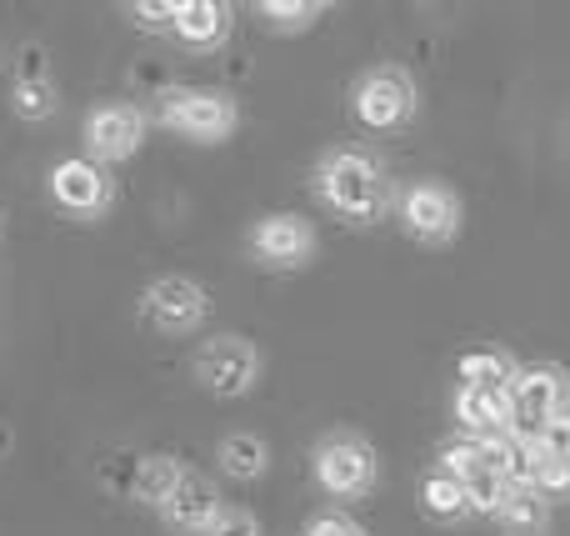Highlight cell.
I'll list each match as a JSON object with an SVG mask.
<instances>
[{
  "instance_id": "1",
  "label": "cell",
  "mask_w": 570,
  "mask_h": 536,
  "mask_svg": "<svg viewBox=\"0 0 570 536\" xmlns=\"http://www.w3.org/2000/svg\"><path fill=\"white\" fill-rule=\"evenodd\" d=\"M321 196L331 201L335 211H345V216L371 221L375 211H381V176H375V166L365 156L335 150L321 166Z\"/></svg>"
},
{
  "instance_id": "2",
  "label": "cell",
  "mask_w": 570,
  "mask_h": 536,
  "mask_svg": "<svg viewBox=\"0 0 570 536\" xmlns=\"http://www.w3.org/2000/svg\"><path fill=\"white\" fill-rule=\"evenodd\" d=\"M511 411H515V437L531 447L541 437V427L566 411V377L556 367H531V371H515L511 381Z\"/></svg>"
},
{
  "instance_id": "3",
  "label": "cell",
  "mask_w": 570,
  "mask_h": 536,
  "mask_svg": "<svg viewBox=\"0 0 570 536\" xmlns=\"http://www.w3.org/2000/svg\"><path fill=\"white\" fill-rule=\"evenodd\" d=\"M160 120L186 130V136L210 140L236 126V106L226 96H216V90H166L160 96Z\"/></svg>"
},
{
  "instance_id": "4",
  "label": "cell",
  "mask_w": 570,
  "mask_h": 536,
  "mask_svg": "<svg viewBox=\"0 0 570 536\" xmlns=\"http://www.w3.org/2000/svg\"><path fill=\"white\" fill-rule=\"evenodd\" d=\"M315 477H321V487L335 491V497H355V491L371 487L375 457L361 437H331L315 451Z\"/></svg>"
},
{
  "instance_id": "5",
  "label": "cell",
  "mask_w": 570,
  "mask_h": 536,
  "mask_svg": "<svg viewBox=\"0 0 570 536\" xmlns=\"http://www.w3.org/2000/svg\"><path fill=\"white\" fill-rule=\"evenodd\" d=\"M411 106H415V90L401 70H371V76L361 80V90H355V116L371 130L401 126V120L411 116Z\"/></svg>"
},
{
  "instance_id": "6",
  "label": "cell",
  "mask_w": 570,
  "mask_h": 536,
  "mask_svg": "<svg viewBox=\"0 0 570 536\" xmlns=\"http://www.w3.org/2000/svg\"><path fill=\"white\" fill-rule=\"evenodd\" d=\"M196 377L206 381L210 391H220V397H240V391L256 381V351L240 337H220L196 357Z\"/></svg>"
},
{
  "instance_id": "7",
  "label": "cell",
  "mask_w": 570,
  "mask_h": 536,
  "mask_svg": "<svg viewBox=\"0 0 570 536\" xmlns=\"http://www.w3.org/2000/svg\"><path fill=\"white\" fill-rule=\"evenodd\" d=\"M146 311H150V321H156L160 331H190L200 316H206V296H200L196 281L166 276V281H156Z\"/></svg>"
},
{
  "instance_id": "8",
  "label": "cell",
  "mask_w": 570,
  "mask_h": 536,
  "mask_svg": "<svg viewBox=\"0 0 570 536\" xmlns=\"http://www.w3.org/2000/svg\"><path fill=\"white\" fill-rule=\"evenodd\" d=\"M401 216H405V226H411V236L445 241L455 231V196L441 186H415V191H405Z\"/></svg>"
},
{
  "instance_id": "9",
  "label": "cell",
  "mask_w": 570,
  "mask_h": 536,
  "mask_svg": "<svg viewBox=\"0 0 570 536\" xmlns=\"http://www.w3.org/2000/svg\"><path fill=\"white\" fill-rule=\"evenodd\" d=\"M166 522L176 532H210L216 527V517H220V501H216V487H210L206 477H180V487L170 491V501L166 507Z\"/></svg>"
},
{
  "instance_id": "10",
  "label": "cell",
  "mask_w": 570,
  "mask_h": 536,
  "mask_svg": "<svg viewBox=\"0 0 570 536\" xmlns=\"http://www.w3.org/2000/svg\"><path fill=\"white\" fill-rule=\"evenodd\" d=\"M86 140H90V150L106 160L130 156L140 140V116L130 106H100L96 116L86 120Z\"/></svg>"
},
{
  "instance_id": "11",
  "label": "cell",
  "mask_w": 570,
  "mask_h": 536,
  "mask_svg": "<svg viewBox=\"0 0 570 536\" xmlns=\"http://www.w3.org/2000/svg\"><path fill=\"white\" fill-rule=\"evenodd\" d=\"M455 411H461V421L475 431V437H505V427L515 421L511 391H485V387H461Z\"/></svg>"
},
{
  "instance_id": "12",
  "label": "cell",
  "mask_w": 570,
  "mask_h": 536,
  "mask_svg": "<svg viewBox=\"0 0 570 536\" xmlns=\"http://www.w3.org/2000/svg\"><path fill=\"white\" fill-rule=\"evenodd\" d=\"M50 186H56V196L66 201L70 211H100V206L110 201L106 176H100V170L90 166V160H66V166H56Z\"/></svg>"
},
{
  "instance_id": "13",
  "label": "cell",
  "mask_w": 570,
  "mask_h": 536,
  "mask_svg": "<svg viewBox=\"0 0 570 536\" xmlns=\"http://www.w3.org/2000/svg\"><path fill=\"white\" fill-rule=\"evenodd\" d=\"M256 251L266 261H276V266H291V261H301L311 251V231L295 216H271L266 226H256Z\"/></svg>"
},
{
  "instance_id": "14",
  "label": "cell",
  "mask_w": 570,
  "mask_h": 536,
  "mask_svg": "<svg viewBox=\"0 0 570 536\" xmlns=\"http://www.w3.org/2000/svg\"><path fill=\"white\" fill-rule=\"evenodd\" d=\"M226 26H230V10L216 6V0H186V6H176V36L186 46H216L226 36Z\"/></svg>"
},
{
  "instance_id": "15",
  "label": "cell",
  "mask_w": 570,
  "mask_h": 536,
  "mask_svg": "<svg viewBox=\"0 0 570 536\" xmlns=\"http://www.w3.org/2000/svg\"><path fill=\"white\" fill-rule=\"evenodd\" d=\"M421 501H425V511H431L435 522H455V517H465V511H471L465 487H461V481H451L445 471H431V477L421 481Z\"/></svg>"
},
{
  "instance_id": "16",
  "label": "cell",
  "mask_w": 570,
  "mask_h": 536,
  "mask_svg": "<svg viewBox=\"0 0 570 536\" xmlns=\"http://www.w3.org/2000/svg\"><path fill=\"white\" fill-rule=\"evenodd\" d=\"M461 381L465 387H485V391H511L515 367L501 351H471V357H461Z\"/></svg>"
},
{
  "instance_id": "17",
  "label": "cell",
  "mask_w": 570,
  "mask_h": 536,
  "mask_svg": "<svg viewBox=\"0 0 570 536\" xmlns=\"http://www.w3.org/2000/svg\"><path fill=\"white\" fill-rule=\"evenodd\" d=\"M180 477H186V471H180L170 457H146L136 471V497L150 501V507H166L170 491L180 487Z\"/></svg>"
},
{
  "instance_id": "18",
  "label": "cell",
  "mask_w": 570,
  "mask_h": 536,
  "mask_svg": "<svg viewBox=\"0 0 570 536\" xmlns=\"http://www.w3.org/2000/svg\"><path fill=\"white\" fill-rule=\"evenodd\" d=\"M435 471H445V477H451V481H461V487H465V481H471L475 477V471H485V451H481V441H451V447H445L441 451V467H435ZM495 471V467H491Z\"/></svg>"
},
{
  "instance_id": "19",
  "label": "cell",
  "mask_w": 570,
  "mask_h": 536,
  "mask_svg": "<svg viewBox=\"0 0 570 536\" xmlns=\"http://www.w3.org/2000/svg\"><path fill=\"white\" fill-rule=\"evenodd\" d=\"M511 481H505L501 477V471H491V467H485V471H475V477L471 481H465V497H471V507L475 511H505V501H511Z\"/></svg>"
},
{
  "instance_id": "20",
  "label": "cell",
  "mask_w": 570,
  "mask_h": 536,
  "mask_svg": "<svg viewBox=\"0 0 570 536\" xmlns=\"http://www.w3.org/2000/svg\"><path fill=\"white\" fill-rule=\"evenodd\" d=\"M220 461H226L230 477H256V471L266 467V441H256V437H226V447H220Z\"/></svg>"
},
{
  "instance_id": "21",
  "label": "cell",
  "mask_w": 570,
  "mask_h": 536,
  "mask_svg": "<svg viewBox=\"0 0 570 536\" xmlns=\"http://www.w3.org/2000/svg\"><path fill=\"white\" fill-rule=\"evenodd\" d=\"M535 487H541L546 497H570V461L535 451Z\"/></svg>"
},
{
  "instance_id": "22",
  "label": "cell",
  "mask_w": 570,
  "mask_h": 536,
  "mask_svg": "<svg viewBox=\"0 0 570 536\" xmlns=\"http://www.w3.org/2000/svg\"><path fill=\"white\" fill-rule=\"evenodd\" d=\"M531 451H546V457H566L570 461V411H556L541 427V437L531 441Z\"/></svg>"
},
{
  "instance_id": "23",
  "label": "cell",
  "mask_w": 570,
  "mask_h": 536,
  "mask_svg": "<svg viewBox=\"0 0 570 536\" xmlns=\"http://www.w3.org/2000/svg\"><path fill=\"white\" fill-rule=\"evenodd\" d=\"M50 106H56V90H50L46 80H20L16 86V110L20 116L40 120V116H50Z\"/></svg>"
},
{
  "instance_id": "24",
  "label": "cell",
  "mask_w": 570,
  "mask_h": 536,
  "mask_svg": "<svg viewBox=\"0 0 570 536\" xmlns=\"http://www.w3.org/2000/svg\"><path fill=\"white\" fill-rule=\"evenodd\" d=\"M546 517V507L535 501V491H511V501H505V522H511L515 532H535Z\"/></svg>"
},
{
  "instance_id": "25",
  "label": "cell",
  "mask_w": 570,
  "mask_h": 536,
  "mask_svg": "<svg viewBox=\"0 0 570 536\" xmlns=\"http://www.w3.org/2000/svg\"><path fill=\"white\" fill-rule=\"evenodd\" d=\"M266 10L276 26H311L315 16H321V6H305V0H266Z\"/></svg>"
},
{
  "instance_id": "26",
  "label": "cell",
  "mask_w": 570,
  "mask_h": 536,
  "mask_svg": "<svg viewBox=\"0 0 570 536\" xmlns=\"http://www.w3.org/2000/svg\"><path fill=\"white\" fill-rule=\"evenodd\" d=\"M136 20H140L146 30H176V6H160V0H150V6H146V0H140V6H136Z\"/></svg>"
},
{
  "instance_id": "27",
  "label": "cell",
  "mask_w": 570,
  "mask_h": 536,
  "mask_svg": "<svg viewBox=\"0 0 570 536\" xmlns=\"http://www.w3.org/2000/svg\"><path fill=\"white\" fill-rule=\"evenodd\" d=\"M206 536H261V532H256V517H246V511H220Z\"/></svg>"
},
{
  "instance_id": "28",
  "label": "cell",
  "mask_w": 570,
  "mask_h": 536,
  "mask_svg": "<svg viewBox=\"0 0 570 536\" xmlns=\"http://www.w3.org/2000/svg\"><path fill=\"white\" fill-rule=\"evenodd\" d=\"M305 536H361V532H355L345 517H321V522H311V532Z\"/></svg>"
},
{
  "instance_id": "29",
  "label": "cell",
  "mask_w": 570,
  "mask_h": 536,
  "mask_svg": "<svg viewBox=\"0 0 570 536\" xmlns=\"http://www.w3.org/2000/svg\"><path fill=\"white\" fill-rule=\"evenodd\" d=\"M40 60H46V56H40L36 46H30V50H26V60H20V80H40Z\"/></svg>"
}]
</instances>
